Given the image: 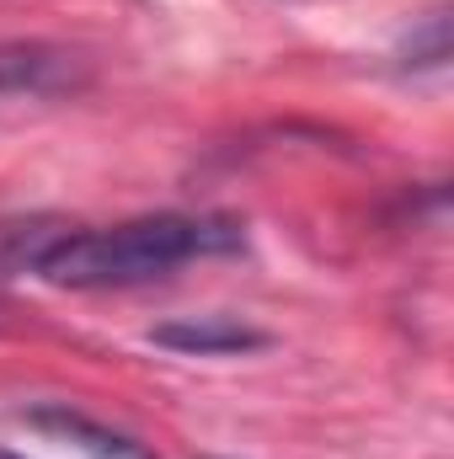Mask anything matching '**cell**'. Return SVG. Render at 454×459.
<instances>
[{"label": "cell", "instance_id": "1", "mask_svg": "<svg viewBox=\"0 0 454 459\" xmlns=\"http://www.w3.org/2000/svg\"><path fill=\"white\" fill-rule=\"evenodd\" d=\"M240 246V225L209 214H144L108 230H70L32 251V273L59 289H134L177 273L198 256Z\"/></svg>", "mask_w": 454, "mask_h": 459}, {"label": "cell", "instance_id": "2", "mask_svg": "<svg viewBox=\"0 0 454 459\" xmlns=\"http://www.w3.org/2000/svg\"><path fill=\"white\" fill-rule=\"evenodd\" d=\"M161 347H177V352H198V358H225V352H251L267 337L235 316H193V321H166L150 332Z\"/></svg>", "mask_w": 454, "mask_h": 459}, {"label": "cell", "instance_id": "3", "mask_svg": "<svg viewBox=\"0 0 454 459\" xmlns=\"http://www.w3.org/2000/svg\"><path fill=\"white\" fill-rule=\"evenodd\" d=\"M32 428H38V433H54L59 444L81 449L86 459H155L144 444L123 438V433L92 422V417H81V411H70V406H38V411H32Z\"/></svg>", "mask_w": 454, "mask_h": 459}, {"label": "cell", "instance_id": "4", "mask_svg": "<svg viewBox=\"0 0 454 459\" xmlns=\"http://www.w3.org/2000/svg\"><path fill=\"white\" fill-rule=\"evenodd\" d=\"M70 81V65L65 54L54 48H38V43H0V97H16V91H54Z\"/></svg>", "mask_w": 454, "mask_h": 459}, {"label": "cell", "instance_id": "5", "mask_svg": "<svg viewBox=\"0 0 454 459\" xmlns=\"http://www.w3.org/2000/svg\"><path fill=\"white\" fill-rule=\"evenodd\" d=\"M0 459H22V455H0Z\"/></svg>", "mask_w": 454, "mask_h": 459}]
</instances>
